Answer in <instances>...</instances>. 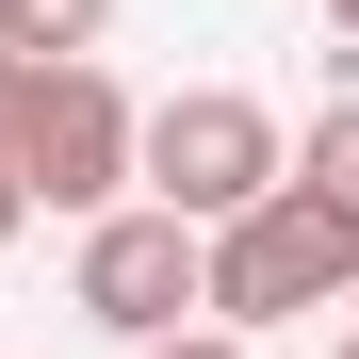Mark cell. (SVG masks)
<instances>
[{"label": "cell", "instance_id": "obj_1", "mask_svg": "<svg viewBox=\"0 0 359 359\" xmlns=\"http://www.w3.org/2000/svg\"><path fill=\"white\" fill-rule=\"evenodd\" d=\"M359 294V212L311 196V180H262L245 212H212V262H196V311L212 327H294V311H343Z\"/></svg>", "mask_w": 359, "mask_h": 359}, {"label": "cell", "instance_id": "obj_5", "mask_svg": "<svg viewBox=\"0 0 359 359\" xmlns=\"http://www.w3.org/2000/svg\"><path fill=\"white\" fill-rule=\"evenodd\" d=\"M98 33H114V0H0V49H17V66H66Z\"/></svg>", "mask_w": 359, "mask_h": 359}, {"label": "cell", "instance_id": "obj_7", "mask_svg": "<svg viewBox=\"0 0 359 359\" xmlns=\"http://www.w3.org/2000/svg\"><path fill=\"white\" fill-rule=\"evenodd\" d=\"M131 359H245V327H147Z\"/></svg>", "mask_w": 359, "mask_h": 359}, {"label": "cell", "instance_id": "obj_8", "mask_svg": "<svg viewBox=\"0 0 359 359\" xmlns=\"http://www.w3.org/2000/svg\"><path fill=\"white\" fill-rule=\"evenodd\" d=\"M17 82H33V66H17V49H0V131H17Z\"/></svg>", "mask_w": 359, "mask_h": 359}, {"label": "cell", "instance_id": "obj_9", "mask_svg": "<svg viewBox=\"0 0 359 359\" xmlns=\"http://www.w3.org/2000/svg\"><path fill=\"white\" fill-rule=\"evenodd\" d=\"M17 212H33V196H17V163H0V245H17Z\"/></svg>", "mask_w": 359, "mask_h": 359}, {"label": "cell", "instance_id": "obj_4", "mask_svg": "<svg viewBox=\"0 0 359 359\" xmlns=\"http://www.w3.org/2000/svg\"><path fill=\"white\" fill-rule=\"evenodd\" d=\"M196 262H212V229L196 212H98L82 229V311L114 327V343H147V327H180V311H196Z\"/></svg>", "mask_w": 359, "mask_h": 359}, {"label": "cell", "instance_id": "obj_3", "mask_svg": "<svg viewBox=\"0 0 359 359\" xmlns=\"http://www.w3.org/2000/svg\"><path fill=\"white\" fill-rule=\"evenodd\" d=\"M278 163H294V147H278V114H262V98H229V82L131 114V180H147L163 212H196V229H212V212H245Z\"/></svg>", "mask_w": 359, "mask_h": 359}, {"label": "cell", "instance_id": "obj_6", "mask_svg": "<svg viewBox=\"0 0 359 359\" xmlns=\"http://www.w3.org/2000/svg\"><path fill=\"white\" fill-rule=\"evenodd\" d=\"M294 180H311V196H343V212H359V98H327V114H311V163H294Z\"/></svg>", "mask_w": 359, "mask_h": 359}, {"label": "cell", "instance_id": "obj_2", "mask_svg": "<svg viewBox=\"0 0 359 359\" xmlns=\"http://www.w3.org/2000/svg\"><path fill=\"white\" fill-rule=\"evenodd\" d=\"M0 163H17V196H33V212H114V180H131V98L98 82V49H66V66H33V82H17Z\"/></svg>", "mask_w": 359, "mask_h": 359}, {"label": "cell", "instance_id": "obj_11", "mask_svg": "<svg viewBox=\"0 0 359 359\" xmlns=\"http://www.w3.org/2000/svg\"><path fill=\"white\" fill-rule=\"evenodd\" d=\"M327 359H359V343H327Z\"/></svg>", "mask_w": 359, "mask_h": 359}, {"label": "cell", "instance_id": "obj_10", "mask_svg": "<svg viewBox=\"0 0 359 359\" xmlns=\"http://www.w3.org/2000/svg\"><path fill=\"white\" fill-rule=\"evenodd\" d=\"M327 17H343V49H359V0H327Z\"/></svg>", "mask_w": 359, "mask_h": 359}]
</instances>
